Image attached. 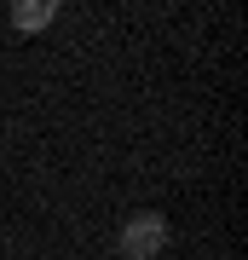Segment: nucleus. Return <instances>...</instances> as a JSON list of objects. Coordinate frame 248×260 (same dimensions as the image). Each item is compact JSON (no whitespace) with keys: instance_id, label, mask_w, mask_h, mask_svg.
Segmentation results:
<instances>
[{"instance_id":"f257e3e1","label":"nucleus","mask_w":248,"mask_h":260,"mask_svg":"<svg viewBox=\"0 0 248 260\" xmlns=\"http://www.w3.org/2000/svg\"><path fill=\"white\" fill-rule=\"evenodd\" d=\"M167 214H156V208H138V214H127L121 220V232H116V249H121V260H156L162 249H167Z\"/></svg>"},{"instance_id":"f03ea898","label":"nucleus","mask_w":248,"mask_h":260,"mask_svg":"<svg viewBox=\"0 0 248 260\" xmlns=\"http://www.w3.org/2000/svg\"><path fill=\"white\" fill-rule=\"evenodd\" d=\"M52 18H58L52 0H18V6H12V29H18V35H41Z\"/></svg>"}]
</instances>
